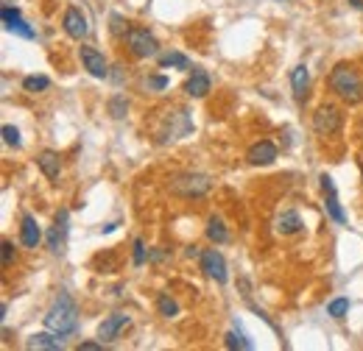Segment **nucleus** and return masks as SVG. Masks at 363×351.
Returning <instances> with one entry per match:
<instances>
[{"label": "nucleus", "mask_w": 363, "mask_h": 351, "mask_svg": "<svg viewBox=\"0 0 363 351\" xmlns=\"http://www.w3.org/2000/svg\"><path fill=\"white\" fill-rule=\"evenodd\" d=\"M45 329L56 332V334H73L79 329V307L67 293H59V298L51 304V309L42 318Z\"/></svg>", "instance_id": "obj_1"}, {"label": "nucleus", "mask_w": 363, "mask_h": 351, "mask_svg": "<svg viewBox=\"0 0 363 351\" xmlns=\"http://www.w3.org/2000/svg\"><path fill=\"white\" fill-rule=\"evenodd\" d=\"M330 89L344 101V103H363V81L357 76V70L346 62L335 65L330 73Z\"/></svg>", "instance_id": "obj_2"}, {"label": "nucleus", "mask_w": 363, "mask_h": 351, "mask_svg": "<svg viewBox=\"0 0 363 351\" xmlns=\"http://www.w3.org/2000/svg\"><path fill=\"white\" fill-rule=\"evenodd\" d=\"M168 190L179 198H202L213 190V179L207 173H196V170H185V173H176L170 176Z\"/></svg>", "instance_id": "obj_3"}, {"label": "nucleus", "mask_w": 363, "mask_h": 351, "mask_svg": "<svg viewBox=\"0 0 363 351\" xmlns=\"http://www.w3.org/2000/svg\"><path fill=\"white\" fill-rule=\"evenodd\" d=\"M126 45L131 51V56L137 59H151L159 53V42L148 28H129L126 31Z\"/></svg>", "instance_id": "obj_4"}, {"label": "nucleus", "mask_w": 363, "mask_h": 351, "mask_svg": "<svg viewBox=\"0 0 363 351\" xmlns=\"http://www.w3.org/2000/svg\"><path fill=\"white\" fill-rule=\"evenodd\" d=\"M341 123H344V114H341L335 106H318L316 114H313V131H316L318 137H332V134H338Z\"/></svg>", "instance_id": "obj_5"}, {"label": "nucleus", "mask_w": 363, "mask_h": 351, "mask_svg": "<svg viewBox=\"0 0 363 351\" xmlns=\"http://www.w3.org/2000/svg\"><path fill=\"white\" fill-rule=\"evenodd\" d=\"M67 234H70V212L67 209H59L56 218H54V226L48 229V248L54 254H62L65 246H67Z\"/></svg>", "instance_id": "obj_6"}, {"label": "nucleus", "mask_w": 363, "mask_h": 351, "mask_svg": "<svg viewBox=\"0 0 363 351\" xmlns=\"http://www.w3.org/2000/svg\"><path fill=\"white\" fill-rule=\"evenodd\" d=\"M202 271L213 279V282H218V284H227V279H229V273H227V259H224V254L221 251H216V248H207V251H202Z\"/></svg>", "instance_id": "obj_7"}, {"label": "nucleus", "mask_w": 363, "mask_h": 351, "mask_svg": "<svg viewBox=\"0 0 363 351\" xmlns=\"http://www.w3.org/2000/svg\"><path fill=\"white\" fill-rule=\"evenodd\" d=\"M318 182H321V190H324V209H327V215H330L335 223L344 226V223H346V215H344V209H341V204H338V190H335L332 176L321 173Z\"/></svg>", "instance_id": "obj_8"}, {"label": "nucleus", "mask_w": 363, "mask_h": 351, "mask_svg": "<svg viewBox=\"0 0 363 351\" xmlns=\"http://www.w3.org/2000/svg\"><path fill=\"white\" fill-rule=\"evenodd\" d=\"M62 28H65V34L70 37V40H84L87 34H90V20H87V15L79 9V6H70L67 12H65V17H62Z\"/></svg>", "instance_id": "obj_9"}, {"label": "nucleus", "mask_w": 363, "mask_h": 351, "mask_svg": "<svg viewBox=\"0 0 363 351\" xmlns=\"http://www.w3.org/2000/svg\"><path fill=\"white\" fill-rule=\"evenodd\" d=\"M79 53H81L84 70H87L92 78H106V76H109V65H106V59H104L101 51H95L92 45H81Z\"/></svg>", "instance_id": "obj_10"}, {"label": "nucleus", "mask_w": 363, "mask_h": 351, "mask_svg": "<svg viewBox=\"0 0 363 351\" xmlns=\"http://www.w3.org/2000/svg\"><path fill=\"white\" fill-rule=\"evenodd\" d=\"M131 323V318L129 315H123V312H112L101 326H98V340H104V343H112V340H118L120 337V332L126 329Z\"/></svg>", "instance_id": "obj_11"}, {"label": "nucleus", "mask_w": 363, "mask_h": 351, "mask_svg": "<svg viewBox=\"0 0 363 351\" xmlns=\"http://www.w3.org/2000/svg\"><path fill=\"white\" fill-rule=\"evenodd\" d=\"M246 159H249V164H255V167L274 164V159H277V145H274L271 139H260V142H255V145L249 148Z\"/></svg>", "instance_id": "obj_12"}, {"label": "nucleus", "mask_w": 363, "mask_h": 351, "mask_svg": "<svg viewBox=\"0 0 363 351\" xmlns=\"http://www.w3.org/2000/svg\"><path fill=\"white\" fill-rule=\"evenodd\" d=\"M0 17H3V26H6V31H12V34H20L23 40H34V31L23 23V17H20V12L17 9H12V6H3L0 9Z\"/></svg>", "instance_id": "obj_13"}, {"label": "nucleus", "mask_w": 363, "mask_h": 351, "mask_svg": "<svg viewBox=\"0 0 363 351\" xmlns=\"http://www.w3.org/2000/svg\"><path fill=\"white\" fill-rule=\"evenodd\" d=\"M307 87H310V70H307V65H296L291 70V89H293V101L296 103H305Z\"/></svg>", "instance_id": "obj_14"}, {"label": "nucleus", "mask_w": 363, "mask_h": 351, "mask_svg": "<svg viewBox=\"0 0 363 351\" xmlns=\"http://www.w3.org/2000/svg\"><path fill=\"white\" fill-rule=\"evenodd\" d=\"M210 87H213L210 73H207V70H202V67H196V70H193V76H191V78H188V84H185V92H188L191 98H204V95L210 92Z\"/></svg>", "instance_id": "obj_15"}, {"label": "nucleus", "mask_w": 363, "mask_h": 351, "mask_svg": "<svg viewBox=\"0 0 363 351\" xmlns=\"http://www.w3.org/2000/svg\"><path fill=\"white\" fill-rule=\"evenodd\" d=\"M26 348H48V351H59L65 348V334H56V332H40L34 337L26 340Z\"/></svg>", "instance_id": "obj_16"}, {"label": "nucleus", "mask_w": 363, "mask_h": 351, "mask_svg": "<svg viewBox=\"0 0 363 351\" xmlns=\"http://www.w3.org/2000/svg\"><path fill=\"white\" fill-rule=\"evenodd\" d=\"M37 164H40V170L45 173V179L59 182V176H62V159H59L56 151H42V153L37 156Z\"/></svg>", "instance_id": "obj_17"}, {"label": "nucleus", "mask_w": 363, "mask_h": 351, "mask_svg": "<svg viewBox=\"0 0 363 351\" xmlns=\"http://www.w3.org/2000/svg\"><path fill=\"white\" fill-rule=\"evenodd\" d=\"M20 240H23V246L26 248H37L40 246V240H42V232H40V223H37V218L34 215H23V226H20Z\"/></svg>", "instance_id": "obj_18"}, {"label": "nucleus", "mask_w": 363, "mask_h": 351, "mask_svg": "<svg viewBox=\"0 0 363 351\" xmlns=\"http://www.w3.org/2000/svg\"><path fill=\"white\" fill-rule=\"evenodd\" d=\"M274 229H277V234H282V237H288V234H296V232H302V218H299V212H293V209L282 212V215L277 218Z\"/></svg>", "instance_id": "obj_19"}, {"label": "nucleus", "mask_w": 363, "mask_h": 351, "mask_svg": "<svg viewBox=\"0 0 363 351\" xmlns=\"http://www.w3.org/2000/svg\"><path fill=\"white\" fill-rule=\"evenodd\" d=\"M207 237H210L216 246H224V243L229 240V232H227V226H224L221 218H210V221H207Z\"/></svg>", "instance_id": "obj_20"}, {"label": "nucleus", "mask_w": 363, "mask_h": 351, "mask_svg": "<svg viewBox=\"0 0 363 351\" xmlns=\"http://www.w3.org/2000/svg\"><path fill=\"white\" fill-rule=\"evenodd\" d=\"M159 67H162V70H168V67L188 70V67H191V62H188V56H185V53L170 51V53H162V56H159Z\"/></svg>", "instance_id": "obj_21"}, {"label": "nucleus", "mask_w": 363, "mask_h": 351, "mask_svg": "<svg viewBox=\"0 0 363 351\" xmlns=\"http://www.w3.org/2000/svg\"><path fill=\"white\" fill-rule=\"evenodd\" d=\"M227 348H243V351H249V348H255V343L243 334V329L235 323V329L227 334Z\"/></svg>", "instance_id": "obj_22"}, {"label": "nucleus", "mask_w": 363, "mask_h": 351, "mask_svg": "<svg viewBox=\"0 0 363 351\" xmlns=\"http://www.w3.org/2000/svg\"><path fill=\"white\" fill-rule=\"evenodd\" d=\"M156 309H159L162 318H176V315H179V304H176L168 293H159V298H156Z\"/></svg>", "instance_id": "obj_23"}, {"label": "nucleus", "mask_w": 363, "mask_h": 351, "mask_svg": "<svg viewBox=\"0 0 363 351\" xmlns=\"http://www.w3.org/2000/svg\"><path fill=\"white\" fill-rule=\"evenodd\" d=\"M51 87V78H45V76H29V78H23V89L26 92H45Z\"/></svg>", "instance_id": "obj_24"}, {"label": "nucleus", "mask_w": 363, "mask_h": 351, "mask_svg": "<svg viewBox=\"0 0 363 351\" xmlns=\"http://www.w3.org/2000/svg\"><path fill=\"white\" fill-rule=\"evenodd\" d=\"M126 112H129V101H126L123 95H112V98H109V114H112L115 120H123Z\"/></svg>", "instance_id": "obj_25"}, {"label": "nucleus", "mask_w": 363, "mask_h": 351, "mask_svg": "<svg viewBox=\"0 0 363 351\" xmlns=\"http://www.w3.org/2000/svg\"><path fill=\"white\" fill-rule=\"evenodd\" d=\"M346 312H349V298H332V301L327 304V315H332L335 320L346 318Z\"/></svg>", "instance_id": "obj_26"}, {"label": "nucleus", "mask_w": 363, "mask_h": 351, "mask_svg": "<svg viewBox=\"0 0 363 351\" xmlns=\"http://www.w3.org/2000/svg\"><path fill=\"white\" fill-rule=\"evenodd\" d=\"M145 257H148V254H145V243L137 237V240H134V251H131V262L140 268V265L145 262Z\"/></svg>", "instance_id": "obj_27"}, {"label": "nucleus", "mask_w": 363, "mask_h": 351, "mask_svg": "<svg viewBox=\"0 0 363 351\" xmlns=\"http://www.w3.org/2000/svg\"><path fill=\"white\" fill-rule=\"evenodd\" d=\"M3 139H6V145L20 148V131L15 126H3Z\"/></svg>", "instance_id": "obj_28"}, {"label": "nucleus", "mask_w": 363, "mask_h": 351, "mask_svg": "<svg viewBox=\"0 0 363 351\" xmlns=\"http://www.w3.org/2000/svg\"><path fill=\"white\" fill-rule=\"evenodd\" d=\"M0 248H3V265H12L15 262V246L9 240H3V246H0Z\"/></svg>", "instance_id": "obj_29"}, {"label": "nucleus", "mask_w": 363, "mask_h": 351, "mask_svg": "<svg viewBox=\"0 0 363 351\" xmlns=\"http://www.w3.org/2000/svg\"><path fill=\"white\" fill-rule=\"evenodd\" d=\"M148 87H151V89H165V87H168V78H165V76H151V78H148Z\"/></svg>", "instance_id": "obj_30"}, {"label": "nucleus", "mask_w": 363, "mask_h": 351, "mask_svg": "<svg viewBox=\"0 0 363 351\" xmlns=\"http://www.w3.org/2000/svg\"><path fill=\"white\" fill-rule=\"evenodd\" d=\"M112 31H115V34H126V31H129V28L123 26V17H120V15H112Z\"/></svg>", "instance_id": "obj_31"}, {"label": "nucleus", "mask_w": 363, "mask_h": 351, "mask_svg": "<svg viewBox=\"0 0 363 351\" xmlns=\"http://www.w3.org/2000/svg\"><path fill=\"white\" fill-rule=\"evenodd\" d=\"M95 348H104V340H98V343H92V340L79 343V351H95Z\"/></svg>", "instance_id": "obj_32"}, {"label": "nucleus", "mask_w": 363, "mask_h": 351, "mask_svg": "<svg viewBox=\"0 0 363 351\" xmlns=\"http://www.w3.org/2000/svg\"><path fill=\"white\" fill-rule=\"evenodd\" d=\"M115 229H118V223H106L101 232H104V234H109V232H115Z\"/></svg>", "instance_id": "obj_33"}, {"label": "nucleus", "mask_w": 363, "mask_h": 351, "mask_svg": "<svg viewBox=\"0 0 363 351\" xmlns=\"http://www.w3.org/2000/svg\"><path fill=\"white\" fill-rule=\"evenodd\" d=\"M188 257H202V251L193 246V248H188Z\"/></svg>", "instance_id": "obj_34"}, {"label": "nucleus", "mask_w": 363, "mask_h": 351, "mask_svg": "<svg viewBox=\"0 0 363 351\" xmlns=\"http://www.w3.org/2000/svg\"><path fill=\"white\" fill-rule=\"evenodd\" d=\"M349 3H352L355 9H363V0H349Z\"/></svg>", "instance_id": "obj_35"}, {"label": "nucleus", "mask_w": 363, "mask_h": 351, "mask_svg": "<svg viewBox=\"0 0 363 351\" xmlns=\"http://www.w3.org/2000/svg\"><path fill=\"white\" fill-rule=\"evenodd\" d=\"M360 173H363V164H360Z\"/></svg>", "instance_id": "obj_36"}]
</instances>
